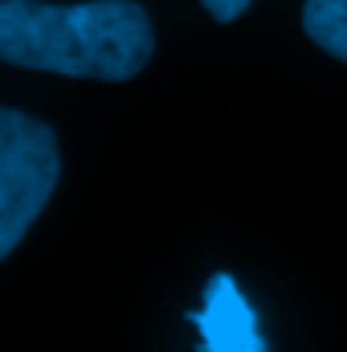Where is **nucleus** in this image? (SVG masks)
Here are the masks:
<instances>
[{
  "label": "nucleus",
  "instance_id": "obj_1",
  "mask_svg": "<svg viewBox=\"0 0 347 352\" xmlns=\"http://www.w3.org/2000/svg\"><path fill=\"white\" fill-rule=\"evenodd\" d=\"M152 16L135 0L0 4V58L21 70L127 82L152 62Z\"/></svg>",
  "mask_w": 347,
  "mask_h": 352
},
{
  "label": "nucleus",
  "instance_id": "obj_3",
  "mask_svg": "<svg viewBox=\"0 0 347 352\" xmlns=\"http://www.w3.org/2000/svg\"><path fill=\"white\" fill-rule=\"evenodd\" d=\"M188 324L200 332L204 352H265L258 316L233 274H213V283L204 287V303L188 316Z\"/></svg>",
  "mask_w": 347,
  "mask_h": 352
},
{
  "label": "nucleus",
  "instance_id": "obj_5",
  "mask_svg": "<svg viewBox=\"0 0 347 352\" xmlns=\"http://www.w3.org/2000/svg\"><path fill=\"white\" fill-rule=\"evenodd\" d=\"M204 8H208V16L213 21H233V16H241L254 0H200Z\"/></svg>",
  "mask_w": 347,
  "mask_h": 352
},
{
  "label": "nucleus",
  "instance_id": "obj_2",
  "mask_svg": "<svg viewBox=\"0 0 347 352\" xmlns=\"http://www.w3.org/2000/svg\"><path fill=\"white\" fill-rule=\"evenodd\" d=\"M62 176L58 135L25 115L4 107L0 111V258H8L29 226L49 205Z\"/></svg>",
  "mask_w": 347,
  "mask_h": 352
},
{
  "label": "nucleus",
  "instance_id": "obj_4",
  "mask_svg": "<svg viewBox=\"0 0 347 352\" xmlns=\"http://www.w3.org/2000/svg\"><path fill=\"white\" fill-rule=\"evenodd\" d=\"M302 29L319 50L347 62V0H307L302 4Z\"/></svg>",
  "mask_w": 347,
  "mask_h": 352
}]
</instances>
